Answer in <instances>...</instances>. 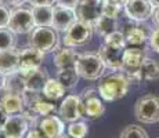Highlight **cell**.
I'll use <instances>...</instances> for the list:
<instances>
[{
  "mask_svg": "<svg viewBox=\"0 0 159 138\" xmlns=\"http://www.w3.org/2000/svg\"><path fill=\"white\" fill-rule=\"evenodd\" d=\"M130 83L131 82L126 73H111L98 83V93L105 101H118L127 94Z\"/></svg>",
  "mask_w": 159,
  "mask_h": 138,
  "instance_id": "obj_1",
  "label": "cell"
},
{
  "mask_svg": "<svg viewBox=\"0 0 159 138\" xmlns=\"http://www.w3.org/2000/svg\"><path fill=\"white\" fill-rule=\"evenodd\" d=\"M60 32L53 26H36L29 33V46L44 54L54 53L60 46Z\"/></svg>",
  "mask_w": 159,
  "mask_h": 138,
  "instance_id": "obj_2",
  "label": "cell"
},
{
  "mask_svg": "<svg viewBox=\"0 0 159 138\" xmlns=\"http://www.w3.org/2000/svg\"><path fill=\"white\" fill-rule=\"evenodd\" d=\"M38 118L39 115L30 112L29 109H25L21 113L8 116L3 130L6 131L8 138H25L30 128L38 127Z\"/></svg>",
  "mask_w": 159,
  "mask_h": 138,
  "instance_id": "obj_3",
  "label": "cell"
},
{
  "mask_svg": "<svg viewBox=\"0 0 159 138\" xmlns=\"http://www.w3.org/2000/svg\"><path fill=\"white\" fill-rule=\"evenodd\" d=\"M75 68L82 79H86V80H98L100 78L104 76L107 66L98 53L97 54L87 53V54H80Z\"/></svg>",
  "mask_w": 159,
  "mask_h": 138,
  "instance_id": "obj_4",
  "label": "cell"
},
{
  "mask_svg": "<svg viewBox=\"0 0 159 138\" xmlns=\"http://www.w3.org/2000/svg\"><path fill=\"white\" fill-rule=\"evenodd\" d=\"M136 119L143 123H158L159 122V97L154 94L139 98L134 104Z\"/></svg>",
  "mask_w": 159,
  "mask_h": 138,
  "instance_id": "obj_5",
  "label": "cell"
},
{
  "mask_svg": "<svg viewBox=\"0 0 159 138\" xmlns=\"http://www.w3.org/2000/svg\"><path fill=\"white\" fill-rule=\"evenodd\" d=\"M94 33V25L83 21H76L73 25L65 32V36L62 39V44L66 47H80L87 44L91 40Z\"/></svg>",
  "mask_w": 159,
  "mask_h": 138,
  "instance_id": "obj_6",
  "label": "cell"
},
{
  "mask_svg": "<svg viewBox=\"0 0 159 138\" xmlns=\"http://www.w3.org/2000/svg\"><path fill=\"white\" fill-rule=\"evenodd\" d=\"M145 60V51L139 47H129L125 50L123 60H122L120 70L129 76L130 82H139L140 79V69Z\"/></svg>",
  "mask_w": 159,
  "mask_h": 138,
  "instance_id": "obj_7",
  "label": "cell"
},
{
  "mask_svg": "<svg viewBox=\"0 0 159 138\" xmlns=\"http://www.w3.org/2000/svg\"><path fill=\"white\" fill-rule=\"evenodd\" d=\"M8 28L17 35H26L30 33L36 28L35 21H33V14L32 10L28 7H14L13 13H11L10 22H8Z\"/></svg>",
  "mask_w": 159,
  "mask_h": 138,
  "instance_id": "obj_8",
  "label": "cell"
},
{
  "mask_svg": "<svg viewBox=\"0 0 159 138\" xmlns=\"http://www.w3.org/2000/svg\"><path fill=\"white\" fill-rule=\"evenodd\" d=\"M98 94H100L98 90L89 88V90H84L79 96L82 101V105H83L84 118H87L89 120H98L105 113V106H104L101 100L98 98Z\"/></svg>",
  "mask_w": 159,
  "mask_h": 138,
  "instance_id": "obj_9",
  "label": "cell"
},
{
  "mask_svg": "<svg viewBox=\"0 0 159 138\" xmlns=\"http://www.w3.org/2000/svg\"><path fill=\"white\" fill-rule=\"evenodd\" d=\"M75 13L79 21L94 25L104 15V0H80Z\"/></svg>",
  "mask_w": 159,
  "mask_h": 138,
  "instance_id": "obj_10",
  "label": "cell"
},
{
  "mask_svg": "<svg viewBox=\"0 0 159 138\" xmlns=\"http://www.w3.org/2000/svg\"><path fill=\"white\" fill-rule=\"evenodd\" d=\"M60 118L62 119L65 123H72V122H78L79 119L84 118V112H83V105L79 96L71 94V96L65 97L62 100L58 109Z\"/></svg>",
  "mask_w": 159,
  "mask_h": 138,
  "instance_id": "obj_11",
  "label": "cell"
},
{
  "mask_svg": "<svg viewBox=\"0 0 159 138\" xmlns=\"http://www.w3.org/2000/svg\"><path fill=\"white\" fill-rule=\"evenodd\" d=\"M123 8L127 17L136 22H144L149 20L154 13V6L149 0H127Z\"/></svg>",
  "mask_w": 159,
  "mask_h": 138,
  "instance_id": "obj_12",
  "label": "cell"
},
{
  "mask_svg": "<svg viewBox=\"0 0 159 138\" xmlns=\"http://www.w3.org/2000/svg\"><path fill=\"white\" fill-rule=\"evenodd\" d=\"M44 60V53L36 50L33 47H26L20 50V70L22 75H26L30 70L38 69L42 66Z\"/></svg>",
  "mask_w": 159,
  "mask_h": 138,
  "instance_id": "obj_13",
  "label": "cell"
},
{
  "mask_svg": "<svg viewBox=\"0 0 159 138\" xmlns=\"http://www.w3.org/2000/svg\"><path fill=\"white\" fill-rule=\"evenodd\" d=\"M38 127L47 138H61L65 134V122L54 113L43 116L39 120Z\"/></svg>",
  "mask_w": 159,
  "mask_h": 138,
  "instance_id": "obj_14",
  "label": "cell"
},
{
  "mask_svg": "<svg viewBox=\"0 0 159 138\" xmlns=\"http://www.w3.org/2000/svg\"><path fill=\"white\" fill-rule=\"evenodd\" d=\"M78 21L75 8L62 7V6H54V17H53V28H56L58 32H64L71 28Z\"/></svg>",
  "mask_w": 159,
  "mask_h": 138,
  "instance_id": "obj_15",
  "label": "cell"
},
{
  "mask_svg": "<svg viewBox=\"0 0 159 138\" xmlns=\"http://www.w3.org/2000/svg\"><path fill=\"white\" fill-rule=\"evenodd\" d=\"M125 50L126 48H123V47H112V46H108L104 43L101 47H100L98 54L102 58L107 68H109L112 70H120Z\"/></svg>",
  "mask_w": 159,
  "mask_h": 138,
  "instance_id": "obj_16",
  "label": "cell"
},
{
  "mask_svg": "<svg viewBox=\"0 0 159 138\" xmlns=\"http://www.w3.org/2000/svg\"><path fill=\"white\" fill-rule=\"evenodd\" d=\"M80 54L76 53L73 50V47H64L58 48L57 51H54V57H53V62L54 66L57 69H62V68H69V66H75L78 62Z\"/></svg>",
  "mask_w": 159,
  "mask_h": 138,
  "instance_id": "obj_17",
  "label": "cell"
},
{
  "mask_svg": "<svg viewBox=\"0 0 159 138\" xmlns=\"http://www.w3.org/2000/svg\"><path fill=\"white\" fill-rule=\"evenodd\" d=\"M0 70L6 75L20 70V50L17 47L0 51Z\"/></svg>",
  "mask_w": 159,
  "mask_h": 138,
  "instance_id": "obj_18",
  "label": "cell"
},
{
  "mask_svg": "<svg viewBox=\"0 0 159 138\" xmlns=\"http://www.w3.org/2000/svg\"><path fill=\"white\" fill-rule=\"evenodd\" d=\"M48 72L46 68H38L30 70L29 73L25 75V82H26V91H38L42 93L43 87L48 80Z\"/></svg>",
  "mask_w": 159,
  "mask_h": 138,
  "instance_id": "obj_19",
  "label": "cell"
},
{
  "mask_svg": "<svg viewBox=\"0 0 159 138\" xmlns=\"http://www.w3.org/2000/svg\"><path fill=\"white\" fill-rule=\"evenodd\" d=\"M4 93H11V94H20L24 96L26 93V82H25V75L21 72H14L6 76V83H4Z\"/></svg>",
  "mask_w": 159,
  "mask_h": 138,
  "instance_id": "obj_20",
  "label": "cell"
},
{
  "mask_svg": "<svg viewBox=\"0 0 159 138\" xmlns=\"http://www.w3.org/2000/svg\"><path fill=\"white\" fill-rule=\"evenodd\" d=\"M0 104L8 115H15L25 110V100H24V96H20V94L6 93L0 100Z\"/></svg>",
  "mask_w": 159,
  "mask_h": 138,
  "instance_id": "obj_21",
  "label": "cell"
},
{
  "mask_svg": "<svg viewBox=\"0 0 159 138\" xmlns=\"http://www.w3.org/2000/svg\"><path fill=\"white\" fill-rule=\"evenodd\" d=\"M30 10L36 26H53L54 6H32Z\"/></svg>",
  "mask_w": 159,
  "mask_h": 138,
  "instance_id": "obj_22",
  "label": "cell"
},
{
  "mask_svg": "<svg viewBox=\"0 0 159 138\" xmlns=\"http://www.w3.org/2000/svg\"><path fill=\"white\" fill-rule=\"evenodd\" d=\"M119 26V20L114 17H108V15H102L96 24H94V32L98 33L100 36L105 38L109 33L118 30Z\"/></svg>",
  "mask_w": 159,
  "mask_h": 138,
  "instance_id": "obj_23",
  "label": "cell"
},
{
  "mask_svg": "<svg viewBox=\"0 0 159 138\" xmlns=\"http://www.w3.org/2000/svg\"><path fill=\"white\" fill-rule=\"evenodd\" d=\"M65 90L66 88L62 86V83H61L58 79H48L47 83H46V86L43 87V96L47 98V100H60V98H62L65 96Z\"/></svg>",
  "mask_w": 159,
  "mask_h": 138,
  "instance_id": "obj_24",
  "label": "cell"
},
{
  "mask_svg": "<svg viewBox=\"0 0 159 138\" xmlns=\"http://www.w3.org/2000/svg\"><path fill=\"white\" fill-rule=\"evenodd\" d=\"M79 73L76 72L75 66H69V68H62L58 69L57 72V79L62 83V86L66 90H71V88L76 87L79 82Z\"/></svg>",
  "mask_w": 159,
  "mask_h": 138,
  "instance_id": "obj_25",
  "label": "cell"
},
{
  "mask_svg": "<svg viewBox=\"0 0 159 138\" xmlns=\"http://www.w3.org/2000/svg\"><path fill=\"white\" fill-rule=\"evenodd\" d=\"M140 79L144 80H157L159 79V62L157 60L145 57L140 69Z\"/></svg>",
  "mask_w": 159,
  "mask_h": 138,
  "instance_id": "obj_26",
  "label": "cell"
},
{
  "mask_svg": "<svg viewBox=\"0 0 159 138\" xmlns=\"http://www.w3.org/2000/svg\"><path fill=\"white\" fill-rule=\"evenodd\" d=\"M125 38H126V43L130 46H140L144 44L148 35H147L145 29H143L141 26H130L127 28V30L125 32Z\"/></svg>",
  "mask_w": 159,
  "mask_h": 138,
  "instance_id": "obj_27",
  "label": "cell"
},
{
  "mask_svg": "<svg viewBox=\"0 0 159 138\" xmlns=\"http://www.w3.org/2000/svg\"><path fill=\"white\" fill-rule=\"evenodd\" d=\"M43 97L38 98L35 102H32L28 108H25V109H29L30 112L36 113V115H39V116H47V115L54 113L56 112V105L51 104V102H48V101H44Z\"/></svg>",
  "mask_w": 159,
  "mask_h": 138,
  "instance_id": "obj_28",
  "label": "cell"
},
{
  "mask_svg": "<svg viewBox=\"0 0 159 138\" xmlns=\"http://www.w3.org/2000/svg\"><path fill=\"white\" fill-rule=\"evenodd\" d=\"M17 44V33L10 28H0V51L14 48Z\"/></svg>",
  "mask_w": 159,
  "mask_h": 138,
  "instance_id": "obj_29",
  "label": "cell"
},
{
  "mask_svg": "<svg viewBox=\"0 0 159 138\" xmlns=\"http://www.w3.org/2000/svg\"><path fill=\"white\" fill-rule=\"evenodd\" d=\"M119 138H149L148 133L137 124H129L122 130Z\"/></svg>",
  "mask_w": 159,
  "mask_h": 138,
  "instance_id": "obj_30",
  "label": "cell"
},
{
  "mask_svg": "<svg viewBox=\"0 0 159 138\" xmlns=\"http://www.w3.org/2000/svg\"><path fill=\"white\" fill-rule=\"evenodd\" d=\"M66 131L71 137L73 138H84L89 133V128H87V124L83 123V122H72L69 123V126L66 127Z\"/></svg>",
  "mask_w": 159,
  "mask_h": 138,
  "instance_id": "obj_31",
  "label": "cell"
},
{
  "mask_svg": "<svg viewBox=\"0 0 159 138\" xmlns=\"http://www.w3.org/2000/svg\"><path fill=\"white\" fill-rule=\"evenodd\" d=\"M104 43L112 47H123L126 48V38H125V33L120 30H115V32L109 33L108 36L104 38Z\"/></svg>",
  "mask_w": 159,
  "mask_h": 138,
  "instance_id": "obj_32",
  "label": "cell"
},
{
  "mask_svg": "<svg viewBox=\"0 0 159 138\" xmlns=\"http://www.w3.org/2000/svg\"><path fill=\"white\" fill-rule=\"evenodd\" d=\"M123 7L125 6H122L120 3L115 2V0H104V15L118 18Z\"/></svg>",
  "mask_w": 159,
  "mask_h": 138,
  "instance_id": "obj_33",
  "label": "cell"
},
{
  "mask_svg": "<svg viewBox=\"0 0 159 138\" xmlns=\"http://www.w3.org/2000/svg\"><path fill=\"white\" fill-rule=\"evenodd\" d=\"M11 10L8 7L7 3L4 2H0V28H7L8 22H10V18H11Z\"/></svg>",
  "mask_w": 159,
  "mask_h": 138,
  "instance_id": "obj_34",
  "label": "cell"
},
{
  "mask_svg": "<svg viewBox=\"0 0 159 138\" xmlns=\"http://www.w3.org/2000/svg\"><path fill=\"white\" fill-rule=\"evenodd\" d=\"M149 46H151L152 50L159 54V28L149 35Z\"/></svg>",
  "mask_w": 159,
  "mask_h": 138,
  "instance_id": "obj_35",
  "label": "cell"
},
{
  "mask_svg": "<svg viewBox=\"0 0 159 138\" xmlns=\"http://www.w3.org/2000/svg\"><path fill=\"white\" fill-rule=\"evenodd\" d=\"M80 0H56L57 6H62V7H69V8H76L78 3Z\"/></svg>",
  "mask_w": 159,
  "mask_h": 138,
  "instance_id": "obj_36",
  "label": "cell"
},
{
  "mask_svg": "<svg viewBox=\"0 0 159 138\" xmlns=\"http://www.w3.org/2000/svg\"><path fill=\"white\" fill-rule=\"evenodd\" d=\"M25 138H47V137L42 133V130L39 127H33L29 130V133L26 134Z\"/></svg>",
  "mask_w": 159,
  "mask_h": 138,
  "instance_id": "obj_37",
  "label": "cell"
},
{
  "mask_svg": "<svg viewBox=\"0 0 159 138\" xmlns=\"http://www.w3.org/2000/svg\"><path fill=\"white\" fill-rule=\"evenodd\" d=\"M8 113L6 112V109L3 108V105L0 104V130L2 128H4V126H6V122H7V119H8Z\"/></svg>",
  "mask_w": 159,
  "mask_h": 138,
  "instance_id": "obj_38",
  "label": "cell"
},
{
  "mask_svg": "<svg viewBox=\"0 0 159 138\" xmlns=\"http://www.w3.org/2000/svg\"><path fill=\"white\" fill-rule=\"evenodd\" d=\"M30 6H53L56 0H28Z\"/></svg>",
  "mask_w": 159,
  "mask_h": 138,
  "instance_id": "obj_39",
  "label": "cell"
},
{
  "mask_svg": "<svg viewBox=\"0 0 159 138\" xmlns=\"http://www.w3.org/2000/svg\"><path fill=\"white\" fill-rule=\"evenodd\" d=\"M10 6H14V7H20V6H24V3H26L28 0H6Z\"/></svg>",
  "mask_w": 159,
  "mask_h": 138,
  "instance_id": "obj_40",
  "label": "cell"
},
{
  "mask_svg": "<svg viewBox=\"0 0 159 138\" xmlns=\"http://www.w3.org/2000/svg\"><path fill=\"white\" fill-rule=\"evenodd\" d=\"M151 18L154 20V22L159 26V6H158V7H154V13H152Z\"/></svg>",
  "mask_w": 159,
  "mask_h": 138,
  "instance_id": "obj_41",
  "label": "cell"
},
{
  "mask_svg": "<svg viewBox=\"0 0 159 138\" xmlns=\"http://www.w3.org/2000/svg\"><path fill=\"white\" fill-rule=\"evenodd\" d=\"M6 73H3L2 70H0V90H3L4 88V83H6Z\"/></svg>",
  "mask_w": 159,
  "mask_h": 138,
  "instance_id": "obj_42",
  "label": "cell"
},
{
  "mask_svg": "<svg viewBox=\"0 0 159 138\" xmlns=\"http://www.w3.org/2000/svg\"><path fill=\"white\" fill-rule=\"evenodd\" d=\"M0 138H8V136H7V134H6V131L3 130V128H2V130H0Z\"/></svg>",
  "mask_w": 159,
  "mask_h": 138,
  "instance_id": "obj_43",
  "label": "cell"
},
{
  "mask_svg": "<svg viewBox=\"0 0 159 138\" xmlns=\"http://www.w3.org/2000/svg\"><path fill=\"white\" fill-rule=\"evenodd\" d=\"M149 2L152 3V6H154V7H158V6H159V0H149Z\"/></svg>",
  "mask_w": 159,
  "mask_h": 138,
  "instance_id": "obj_44",
  "label": "cell"
},
{
  "mask_svg": "<svg viewBox=\"0 0 159 138\" xmlns=\"http://www.w3.org/2000/svg\"><path fill=\"white\" fill-rule=\"evenodd\" d=\"M115 2H118V3H120L122 6H125L127 3V0H115Z\"/></svg>",
  "mask_w": 159,
  "mask_h": 138,
  "instance_id": "obj_45",
  "label": "cell"
},
{
  "mask_svg": "<svg viewBox=\"0 0 159 138\" xmlns=\"http://www.w3.org/2000/svg\"><path fill=\"white\" fill-rule=\"evenodd\" d=\"M61 138H73V137H71V136H69V134H64V136L61 137Z\"/></svg>",
  "mask_w": 159,
  "mask_h": 138,
  "instance_id": "obj_46",
  "label": "cell"
},
{
  "mask_svg": "<svg viewBox=\"0 0 159 138\" xmlns=\"http://www.w3.org/2000/svg\"><path fill=\"white\" fill-rule=\"evenodd\" d=\"M0 2H6V0H0Z\"/></svg>",
  "mask_w": 159,
  "mask_h": 138,
  "instance_id": "obj_47",
  "label": "cell"
}]
</instances>
